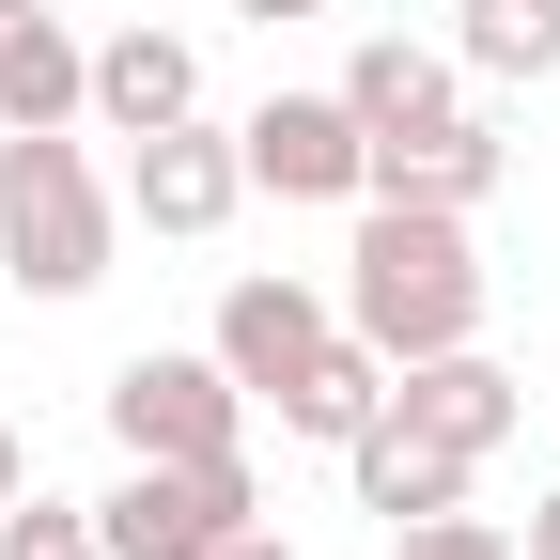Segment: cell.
I'll use <instances>...</instances> for the list:
<instances>
[{
	"mask_svg": "<svg viewBox=\"0 0 560 560\" xmlns=\"http://www.w3.org/2000/svg\"><path fill=\"white\" fill-rule=\"evenodd\" d=\"M342 327L374 342V359H436V342H482V249L452 202H359V234H342Z\"/></svg>",
	"mask_w": 560,
	"mask_h": 560,
	"instance_id": "1",
	"label": "cell"
},
{
	"mask_svg": "<svg viewBox=\"0 0 560 560\" xmlns=\"http://www.w3.org/2000/svg\"><path fill=\"white\" fill-rule=\"evenodd\" d=\"M125 234V187L79 156V125H0V280L16 296H94Z\"/></svg>",
	"mask_w": 560,
	"mask_h": 560,
	"instance_id": "2",
	"label": "cell"
},
{
	"mask_svg": "<svg viewBox=\"0 0 560 560\" xmlns=\"http://www.w3.org/2000/svg\"><path fill=\"white\" fill-rule=\"evenodd\" d=\"M94 529H109V560H219L234 529H265V482H249V452H125V482L94 499Z\"/></svg>",
	"mask_w": 560,
	"mask_h": 560,
	"instance_id": "3",
	"label": "cell"
},
{
	"mask_svg": "<svg viewBox=\"0 0 560 560\" xmlns=\"http://www.w3.org/2000/svg\"><path fill=\"white\" fill-rule=\"evenodd\" d=\"M109 436L125 452H249V389L219 374V342H140V359L109 374Z\"/></svg>",
	"mask_w": 560,
	"mask_h": 560,
	"instance_id": "4",
	"label": "cell"
},
{
	"mask_svg": "<svg viewBox=\"0 0 560 560\" xmlns=\"http://www.w3.org/2000/svg\"><path fill=\"white\" fill-rule=\"evenodd\" d=\"M234 156H249L265 202H342V219H359V187H374V125L342 109V94H265V109L234 125Z\"/></svg>",
	"mask_w": 560,
	"mask_h": 560,
	"instance_id": "5",
	"label": "cell"
},
{
	"mask_svg": "<svg viewBox=\"0 0 560 560\" xmlns=\"http://www.w3.org/2000/svg\"><path fill=\"white\" fill-rule=\"evenodd\" d=\"M234 202H249V156H234V125H156V140H125V219L140 234H172V249H202V234H219L234 219Z\"/></svg>",
	"mask_w": 560,
	"mask_h": 560,
	"instance_id": "6",
	"label": "cell"
},
{
	"mask_svg": "<svg viewBox=\"0 0 560 560\" xmlns=\"http://www.w3.org/2000/svg\"><path fill=\"white\" fill-rule=\"evenodd\" d=\"M327 327H342V296H312L296 265H249L234 296H219V327H202V342H219V374H234L249 405H280V389H296V359H312Z\"/></svg>",
	"mask_w": 560,
	"mask_h": 560,
	"instance_id": "7",
	"label": "cell"
},
{
	"mask_svg": "<svg viewBox=\"0 0 560 560\" xmlns=\"http://www.w3.org/2000/svg\"><path fill=\"white\" fill-rule=\"evenodd\" d=\"M499 172H514V140L482 125V109H436V125L374 140V187H359V202H452V219H482V202H499Z\"/></svg>",
	"mask_w": 560,
	"mask_h": 560,
	"instance_id": "8",
	"label": "cell"
},
{
	"mask_svg": "<svg viewBox=\"0 0 560 560\" xmlns=\"http://www.w3.org/2000/svg\"><path fill=\"white\" fill-rule=\"evenodd\" d=\"M0 125H94V32L62 0H0Z\"/></svg>",
	"mask_w": 560,
	"mask_h": 560,
	"instance_id": "9",
	"label": "cell"
},
{
	"mask_svg": "<svg viewBox=\"0 0 560 560\" xmlns=\"http://www.w3.org/2000/svg\"><path fill=\"white\" fill-rule=\"evenodd\" d=\"M389 420H420L436 452H467V467H482L529 405H514V374L482 359V342H436V359H405V374H389Z\"/></svg>",
	"mask_w": 560,
	"mask_h": 560,
	"instance_id": "10",
	"label": "cell"
},
{
	"mask_svg": "<svg viewBox=\"0 0 560 560\" xmlns=\"http://www.w3.org/2000/svg\"><path fill=\"white\" fill-rule=\"evenodd\" d=\"M187 109H202V47L187 32H156V16H140V32H94V125L109 140H156Z\"/></svg>",
	"mask_w": 560,
	"mask_h": 560,
	"instance_id": "11",
	"label": "cell"
},
{
	"mask_svg": "<svg viewBox=\"0 0 560 560\" xmlns=\"http://www.w3.org/2000/svg\"><path fill=\"white\" fill-rule=\"evenodd\" d=\"M342 482H359V514L374 529H420V514H452L467 499V452H436V436H420V420H359V436H342Z\"/></svg>",
	"mask_w": 560,
	"mask_h": 560,
	"instance_id": "12",
	"label": "cell"
},
{
	"mask_svg": "<svg viewBox=\"0 0 560 560\" xmlns=\"http://www.w3.org/2000/svg\"><path fill=\"white\" fill-rule=\"evenodd\" d=\"M327 94L359 109L374 140H405V125H436V109H467V62H452V47H405V32H359V62H342Z\"/></svg>",
	"mask_w": 560,
	"mask_h": 560,
	"instance_id": "13",
	"label": "cell"
},
{
	"mask_svg": "<svg viewBox=\"0 0 560 560\" xmlns=\"http://www.w3.org/2000/svg\"><path fill=\"white\" fill-rule=\"evenodd\" d=\"M374 405H389V359H374L359 327H327L312 359H296V389H280V436H312V452H342V436H359Z\"/></svg>",
	"mask_w": 560,
	"mask_h": 560,
	"instance_id": "14",
	"label": "cell"
},
{
	"mask_svg": "<svg viewBox=\"0 0 560 560\" xmlns=\"http://www.w3.org/2000/svg\"><path fill=\"white\" fill-rule=\"evenodd\" d=\"M467 79H560V0H452Z\"/></svg>",
	"mask_w": 560,
	"mask_h": 560,
	"instance_id": "15",
	"label": "cell"
},
{
	"mask_svg": "<svg viewBox=\"0 0 560 560\" xmlns=\"http://www.w3.org/2000/svg\"><path fill=\"white\" fill-rule=\"evenodd\" d=\"M0 560H109V529H94V499H47L32 482V499L0 514Z\"/></svg>",
	"mask_w": 560,
	"mask_h": 560,
	"instance_id": "16",
	"label": "cell"
},
{
	"mask_svg": "<svg viewBox=\"0 0 560 560\" xmlns=\"http://www.w3.org/2000/svg\"><path fill=\"white\" fill-rule=\"evenodd\" d=\"M389 560H529V545H514V529H482V514L452 499V514H420V529H389Z\"/></svg>",
	"mask_w": 560,
	"mask_h": 560,
	"instance_id": "17",
	"label": "cell"
},
{
	"mask_svg": "<svg viewBox=\"0 0 560 560\" xmlns=\"http://www.w3.org/2000/svg\"><path fill=\"white\" fill-rule=\"evenodd\" d=\"M32 499V452H16V420H0V514H16Z\"/></svg>",
	"mask_w": 560,
	"mask_h": 560,
	"instance_id": "18",
	"label": "cell"
},
{
	"mask_svg": "<svg viewBox=\"0 0 560 560\" xmlns=\"http://www.w3.org/2000/svg\"><path fill=\"white\" fill-rule=\"evenodd\" d=\"M529 560H560V482H545V499H529Z\"/></svg>",
	"mask_w": 560,
	"mask_h": 560,
	"instance_id": "19",
	"label": "cell"
},
{
	"mask_svg": "<svg viewBox=\"0 0 560 560\" xmlns=\"http://www.w3.org/2000/svg\"><path fill=\"white\" fill-rule=\"evenodd\" d=\"M234 16H265V32H296V16H327V0H234Z\"/></svg>",
	"mask_w": 560,
	"mask_h": 560,
	"instance_id": "20",
	"label": "cell"
},
{
	"mask_svg": "<svg viewBox=\"0 0 560 560\" xmlns=\"http://www.w3.org/2000/svg\"><path fill=\"white\" fill-rule=\"evenodd\" d=\"M219 560H296V545H280V529H234V545H219Z\"/></svg>",
	"mask_w": 560,
	"mask_h": 560,
	"instance_id": "21",
	"label": "cell"
}]
</instances>
